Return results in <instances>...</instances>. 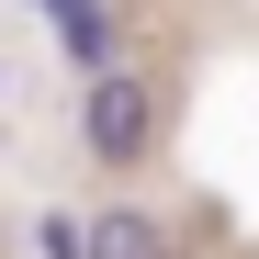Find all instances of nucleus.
Segmentation results:
<instances>
[{
    "label": "nucleus",
    "mask_w": 259,
    "mask_h": 259,
    "mask_svg": "<svg viewBox=\"0 0 259 259\" xmlns=\"http://www.w3.org/2000/svg\"><path fill=\"white\" fill-rule=\"evenodd\" d=\"M79 136H91L102 169H136V158L158 147V91H147V79H124V68H102L91 102H79Z\"/></svg>",
    "instance_id": "1"
},
{
    "label": "nucleus",
    "mask_w": 259,
    "mask_h": 259,
    "mask_svg": "<svg viewBox=\"0 0 259 259\" xmlns=\"http://www.w3.org/2000/svg\"><path fill=\"white\" fill-rule=\"evenodd\" d=\"M79 259H181V248H169V226H158V214L113 203V214H91V226H79Z\"/></svg>",
    "instance_id": "2"
},
{
    "label": "nucleus",
    "mask_w": 259,
    "mask_h": 259,
    "mask_svg": "<svg viewBox=\"0 0 259 259\" xmlns=\"http://www.w3.org/2000/svg\"><path fill=\"white\" fill-rule=\"evenodd\" d=\"M46 12H57V34H68V57L102 68V46H113V12H102V0H46Z\"/></svg>",
    "instance_id": "3"
}]
</instances>
